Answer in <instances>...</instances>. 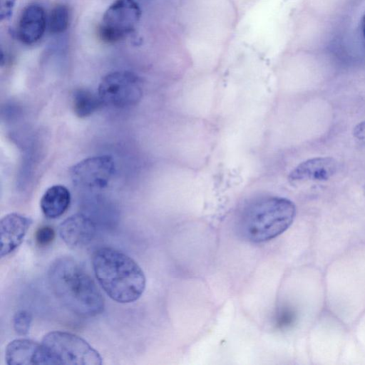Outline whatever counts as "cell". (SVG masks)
Returning a JSON list of instances; mask_svg holds the SVG:
<instances>
[{
    "instance_id": "3957f363",
    "label": "cell",
    "mask_w": 365,
    "mask_h": 365,
    "mask_svg": "<svg viewBox=\"0 0 365 365\" xmlns=\"http://www.w3.org/2000/svg\"><path fill=\"white\" fill-rule=\"evenodd\" d=\"M295 214V205L289 199L277 196L262 197L244 210L239 222L240 232L250 242L268 241L286 231Z\"/></svg>"
},
{
    "instance_id": "8992f818",
    "label": "cell",
    "mask_w": 365,
    "mask_h": 365,
    "mask_svg": "<svg viewBox=\"0 0 365 365\" xmlns=\"http://www.w3.org/2000/svg\"><path fill=\"white\" fill-rule=\"evenodd\" d=\"M98 95L103 104L118 108L130 107L140 101L143 95L142 83L133 72H111L100 82Z\"/></svg>"
},
{
    "instance_id": "6da1fadb",
    "label": "cell",
    "mask_w": 365,
    "mask_h": 365,
    "mask_svg": "<svg viewBox=\"0 0 365 365\" xmlns=\"http://www.w3.org/2000/svg\"><path fill=\"white\" fill-rule=\"evenodd\" d=\"M48 279L57 299L75 314L91 317L104 309V298L85 269L73 258L61 257L48 269Z\"/></svg>"
},
{
    "instance_id": "2e32d148",
    "label": "cell",
    "mask_w": 365,
    "mask_h": 365,
    "mask_svg": "<svg viewBox=\"0 0 365 365\" xmlns=\"http://www.w3.org/2000/svg\"><path fill=\"white\" fill-rule=\"evenodd\" d=\"M32 322V315L27 310L21 309L15 313L13 317V326L15 331L19 335L29 333Z\"/></svg>"
},
{
    "instance_id": "7c38bea8",
    "label": "cell",
    "mask_w": 365,
    "mask_h": 365,
    "mask_svg": "<svg viewBox=\"0 0 365 365\" xmlns=\"http://www.w3.org/2000/svg\"><path fill=\"white\" fill-rule=\"evenodd\" d=\"M336 162L330 157H317L299 164L289 175L291 183L305 181H324L336 172Z\"/></svg>"
},
{
    "instance_id": "9c48e42d",
    "label": "cell",
    "mask_w": 365,
    "mask_h": 365,
    "mask_svg": "<svg viewBox=\"0 0 365 365\" xmlns=\"http://www.w3.org/2000/svg\"><path fill=\"white\" fill-rule=\"evenodd\" d=\"M33 220L19 213H9L0 221V255L7 256L23 242Z\"/></svg>"
},
{
    "instance_id": "9a60e30c",
    "label": "cell",
    "mask_w": 365,
    "mask_h": 365,
    "mask_svg": "<svg viewBox=\"0 0 365 365\" xmlns=\"http://www.w3.org/2000/svg\"><path fill=\"white\" fill-rule=\"evenodd\" d=\"M70 23V11L63 4H58L53 8L48 17V29L53 34L65 32Z\"/></svg>"
},
{
    "instance_id": "44dd1931",
    "label": "cell",
    "mask_w": 365,
    "mask_h": 365,
    "mask_svg": "<svg viewBox=\"0 0 365 365\" xmlns=\"http://www.w3.org/2000/svg\"><path fill=\"white\" fill-rule=\"evenodd\" d=\"M361 27H362L363 35L365 38V14L362 18Z\"/></svg>"
},
{
    "instance_id": "e0dca14e",
    "label": "cell",
    "mask_w": 365,
    "mask_h": 365,
    "mask_svg": "<svg viewBox=\"0 0 365 365\" xmlns=\"http://www.w3.org/2000/svg\"><path fill=\"white\" fill-rule=\"evenodd\" d=\"M56 236L55 230L48 225L39 227L35 233V240L40 247H46L50 245Z\"/></svg>"
},
{
    "instance_id": "8fae6325",
    "label": "cell",
    "mask_w": 365,
    "mask_h": 365,
    "mask_svg": "<svg viewBox=\"0 0 365 365\" xmlns=\"http://www.w3.org/2000/svg\"><path fill=\"white\" fill-rule=\"evenodd\" d=\"M46 16L43 8L36 4L27 6L22 11L17 25V36L20 41L31 45L44 34Z\"/></svg>"
},
{
    "instance_id": "277c9868",
    "label": "cell",
    "mask_w": 365,
    "mask_h": 365,
    "mask_svg": "<svg viewBox=\"0 0 365 365\" xmlns=\"http://www.w3.org/2000/svg\"><path fill=\"white\" fill-rule=\"evenodd\" d=\"M41 344L49 364L101 365L100 354L86 340L74 334L53 331L47 333Z\"/></svg>"
},
{
    "instance_id": "5bb4252c",
    "label": "cell",
    "mask_w": 365,
    "mask_h": 365,
    "mask_svg": "<svg viewBox=\"0 0 365 365\" xmlns=\"http://www.w3.org/2000/svg\"><path fill=\"white\" fill-rule=\"evenodd\" d=\"M103 104L98 95L85 88H78L72 95V107L74 113L79 118L91 115Z\"/></svg>"
},
{
    "instance_id": "7a4b0ae2",
    "label": "cell",
    "mask_w": 365,
    "mask_h": 365,
    "mask_svg": "<svg viewBox=\"0 0 365 365\" xmlns=\"http://www.w3.org/2000/svg\"><path fill=\"white\" fill-rule=\"evenodd\" d=\"M93 272L99 284L113 300L130 303L143 293L146 279L138 264L124 252L103 247L92 256Z\"/></svg>"
},
{
    "instance_id": "4fadbf2b",
    "label": "cell",
    "mask_w": 365,
    "mask_h": 365,
    "mask_svg": "<svg viewBox=\"0 0 365 365\" xmlns=\"http://www.w3.org/2000/svg\"><path fill=\"white\" fill-rule=\"evenodd\" d=\"M70 202L69 190L63 185H56L46 190L41 199L40 207L46 217L55 219L65 213Z\"/></svg>"
},
{
    "instance_id": "ba28073f",
    "label": "cell",
    "mask_w": 365,
    "mask_h": 365,
    "mask_svg": "<svg viewBox=\"0 0 365 365\" xmlns=\"http://www.w3.org/2000/svg\"><path fill=\"white\" fill-rule=\"evenodd\" d=\"M61 240L69 247L79 248L88 245L94 238V222L83 213H76L65 219L59 225Z\"/></svg>"
},
{
    "instance_id": "5b68a950",
    "label": "cell",
    "mask_w": 365,
    "mask_h": 365,
    "mask_svg": "<svg viewBox=\"0 0 365 365\" xmlns=\"http://www.w3.org/2000/svg\"><path fill=\"white\" fill-rule=\"evenodd\" d=\"M141 16V9L135 0H115L105 11L98 34L108 43L118 42L135 29Z\"/></svg>"
},
{
    "instance_id": "ffe728a7",
    "label": "cell",
    "mask_w": 365,
    "mask_h": 365,
    "mask_svg": "<svg viewBox=\"0 0 365 365\" xmlns=\"http://www.w3.org/2000/svg\"><path fill=\"white\" fill-rule=\"evenodd\" d=\"M353 135L359 140H365V120L358 123L354 127Z\"/></svg>"
},
{
    "instance_id": "30bf717a",
    "label": "cell",
    "mask_w": 365,
    "mask_h": 365,
    "mask_svg": "<svg viewBox=\"0 0 365 365\" xmlns=\"http://www.w3.org/2000/svg\"><path fill=\"white\" fill-rule=\"evenodd\" d=\"M8 365L49 364L43 345L29 339H16L8 344L5 350Z\"/></svg>"
},
{
    "instance_id": "d6986e66",
    "label": "cell",
    "mask_w": 365,
    "mask_h": 365,
    "mask_svg": "<svg viewBox=\"0 0 365 365\" xmlns=\"http://www.w3.org/2000/svg\"><path fill=\"white\" fill-rule=\"evenodd\" d=\"M294 319L293 312L290 310H284L280 314L278 319L279 324L282 326H287L292 322Z\"/></svg>"
},
{
    "instance_id": "ac0fdd59",
    "label": "cell",
    "mask_w": 365,
    "mask_h": 365,
    "mask_svg": "<svg viewBox=\"0 0 365 365\" xmlns=\"http://www.w3.org/2000/svg\"><path fill=\"white\" fill-rule=\"evenodd\" d=\"M17 0H0V19H9L13 14Z\"/></svg>"
},
{
    "instance_id": "52a82bcc",
    "label": "cell",
    "mask_w": 365,
    "mask_h": 365,
    "mask_svg": "<svg viewBox=\"0 0 365 365\" xmlns=\"http://www.w3.org/2000/svg\"><path fill=\"white\" fill-rule=\"evenodd\" d=\"M115 169L111 156H93L73 165L71 168V178L73 184L80 188L100 190L108 186Z\"/></svg>"
}]
</instances>
